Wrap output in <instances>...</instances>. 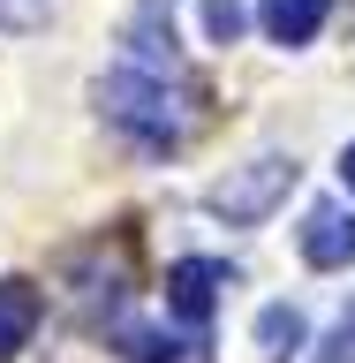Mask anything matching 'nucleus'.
<instances>
[{
	"label": "nucleus",
	"mask_w": 355,
	"mask_h": 363,
	"mask_svg": "<svg viewBox=\"0 0 355 363\" xmlns=\"http://www.w3.org/2000/svg\"><path fill=\"white\" fill-rule=\"evenodd\" d=\"M159 16H167V0H144L121 68H106V76L91 84L98 113L129 136L136 152H181V144L197 136V121H204V84L174 53V23L159 30Z\"/></svg>",
	"instance_id": "1"
},
{
	"label": "nucleus",
	"mask_w": 355,
	"mask_h": 363,
	"mask_svg": "<svg viewBox=\"0 0 355 363\" xmlns=\"http://www.w3.org/2000/svg\"><path fill=\"white\" fill-rule=\"evenodd\" d=\"M303 182V167H295L288 152H257L249 167H227V182H212V212H220L227 227H257V220H272L280 204H288V189Z\"/></svg>",
	"instance_id": "2"
},
{
	"label": "nucleus",
	"mask_w": 355,
	"mask_h": 363,
	"mask_svg": "<svg viewBox=\"0 0 355 363\" xmlns=\"http://www.w3.org/2000/svg\"><path fill=\"white\" fill-rule=\"evenodd\" d=\"M227 288H235V272L220 257H174L167 265V311L181 318V333H212V311Z\"/></svg>",
	"instance_id": "3"
},
{
	"label": "nucleus",
	"mask_w": 355,
	"mask_h": 363,
	"mask_svg": "<svg viewBox=\"0 0 355 363\" xmlns=\"http://www.w3.org/2000/svg\"><path fill=\"white\" fill-rule=\"evenodd\" d=\"M106 348L121 363H212V333H159L144 318H113Z\"/></svg>",
	"instance_id": "4"
},
{
	"label": "nucleus",
	"mask_w": 355,
	"mask_h": 363,
	"mask_svg": "<svg viewBox=\"0 0 355 363\" xmlns=\"http://www.w3.org/2000/svg\"><path fill=\"white\" fill-rule=\"evenodd\" d=\"M303 257H310L317 272L355 265V212L348 204H310V220H303Z\"/></svg>",
	"instance_id": "5"
},
{
	"label": "nucleus",
	"mask_w": 355,
	"mask_h": 363,
	"mask_svg": "<svg viewBox=\"0 0 355 363\" xmlns=\"http://www.w3.org/2000/svg\"><path fill=\"white\" fill-rule=\"evenodd\" d=\"M38 318H45V295L30 288V280H0V363H16L23 348H30Z\"/></svg>",
	"instance_id": "6"
},
{
	"label": "nucleus",
	"mask_w": 355,
	"mask_h": 363,
	"mask_svg": "<svg viewBox=\"0 0 355 363\" xmlns=\"http://www.w3.org/2000/svg\"><path fill=\"white\" fill-rule=\"evenodd\" d=\"M333 16V0H257V23H265L272 45H310Z\"/></svg>",
	"instance_id": "7"
},
{
	"label": "nucleus",
	"mask_w": 355,
	"mask_h": 363,
	"mask_svg": "<svg viewBox=\"0 0 355 363\" xmlns=\"http://www.w3.org/2000/svg\"><path fill=\"white\" fill-rule=\"evenodd\" d=\"M303 333H310V325H303L295 303H265V311H257V356H265V363L303 356Z\"/></svg>",
	"instance_id": "8"
},
{
	"label": "nucleus",
	"mask_w": 355,
	"mask_h": 363,
	"mask_svg": "<svg viewBox=\"0 0 355 363\" xmlns=\"http://www.w3.org/2000/svg\"><path fill=\"white\" fill-rule=\"evenodd\" d=\"M242 0H204V30H212V45H235L242 38Z\"/></svg>",
	"instance_id": "9"
},
{
	"label": "nucleus",
	"mask_w": 355,
	"mask_h": 363,
	"mask_svg": "<svg viewBox=\"0 0 355 363\" xmlns=\"http://www.w3.org/2000/svg\"><path fill=\"white\" fill-rule=\"evenodd\" d=\"M45 23V0H0V38H23Z\"/></svg>",
	"instance_id": "10"
},
{
	"label": "nucleus",
	"mask_w": 355,
	"mask_h": 363,
	"mask_svg": "<svg viewBox=\"0 0 355 363\" xmlns=\"http://www.w3.org/2000/svg\"><path fill=\"white\" fill-rule=\"evenodd\" d=\"M317 363H355V333H348V325H333V340H325Z\"/></svg>",
	"instance_id": "11"
},
{
	"label": "nucleus",
	"mask_w": 355,
	"mask_h": 363,
	"mask_svg": "<svg viewBox=\"0 0 355 363\" xmlns=\"http://www.w3.org/2000/svg\"><path fill=\"white\" fill-rule=\"evenodd\" d=\"M340 182H348V189H355V144H348V152H340Z\"/></svg>",
	"instance_id": "12"
},
{
	"label": "nucleus",
	"mask_w": 355,
	"mask_h": 363,
	"mask_svg": "<svg viewBox=\"0 0 355 363\" xmlns=\"http://www.w3.org/2000/svg\"><path fill=\"white\" fill-rule=\"evenodd\" d=\"M340 325H348V333H355V311H348V318H340Z\"/></svg>",
	"instance_id": "13"
}]
</instances>
